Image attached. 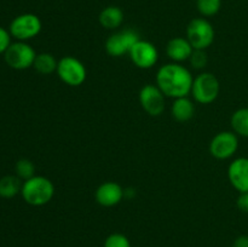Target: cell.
<instances>
[{
  "mask_svg": "<svg viewBox=\"0 0 248 247\" xmlns=\"http://www.w3.org/2000/svg\"><path fill=\"white\" fill-rule=\"evenodd\" d=\"M194 77L190 70L179 63H167L156 73V85L166 97L179 98L191 93Z\"/></svg>",
  "mask_w": 248,
  "mask_h": 247,
  "instance_id": "obj_1",
  "label": "cell"
},
{
  "mask_svg": "<svg viewBox=\"0 0 248 247\" xmlns=\"http://www.w3.org/2000/svg\"><path fill=\"white\" fill-rule=\"evenodd\" d=\"M22 196L28 205L44 206L52 200L55 185L44 176H34L22 184Z\"/></svg>",
  "mask_w": 248,
  "mask_h": 247,
  "instance_id": "obj_2",
  "label": "cell"
},
{
  "mask_svg": "<svg viewBox=\"0 0 248 247\" xmlns=\"http://www.w3.org/2000/svg\"><path fill=\"white\" fill-rule=\"evenodd\" d=\"M215 28L205 17H198L189 22L186 27V39L194 50H206L215 41Z\"/></svg>",
  "mask_w": 248,
  "mask_h": 247,
  "instance_id": "obj_3",
  "label": "cell"
},
{
  "mask_svg": "<svg viewBox=\"0 0 248 247\" xmlns=\"http://www.w3.org/2000/svg\"><path fill=\"white\" fill-rule=\"evenodd\" d=\"M220 92L219 80L215 74L203 72L194 77L191 94L193 98L200 104H210L217 99Z\"/></svg>",
  "mask_w": 248,
  "mask_h": 247,
  "instance_id": "obj_4",
  "label": "cell"
},
{
  "mask_svg": "<svg viewBox=\"0 0 248 247\" xmlns=\"http://www.w3.org/2000/svg\"><path fill=\"white\" fill-rule=\"evenodd\" d=\"M57 75L64 84L69 86H80L87 77V70L84 63L73 56H64L58 61Z\"/></svg>",
  "mask_w": 248,
  "mask_h": 247,
  "instance_id": "obj_5",
  "label": "cell"
},
{
  "mask_svg": "<svg viewBox=\"0 0 248 247\" xmlns=\"http://www.w3.org/2000/svg\"><path fill=\"white\" fill-rule=\"evenodd\" d=\"M36 53L29 44L24 41H17L11 44L4 53L5 62L14 69L23 70L33 67Z\"/></svg>",
  "mask_w": 248,
  "mask_h": 247,
  "instance_id": "obj_6",
  "label": "cell"
},
{
  "mask_svg": "<svg viewBox=\"0 0 248 247\" xmlns=\"http://www.w3.org/2000/svg\"><path fill=\"white\" fill-rule=\"evenodd\" d=\"M43 28L41 19L34 14H22L12 19L10 34L19 41H26L38 35Z\"/></svg>",
  "mask_w": 248,
  "mask_h": 247,
  "instance_id": "obj_7",
  "label": "cell"
},
{
  "mask_svg": "<svg viewBox=\"0 0 248 247\" xmlns=\"http://www.w3.org/2000/svg\"><path fill=\"white\" fill-rule=\"evenodd\" d=\"M239 149V136L234 131H222L212 138L210 153L218 160H227L234 156Z\"/></svg>",
  "mask_w": 248,
  "mask_h": 247,
  "instance_id": "obj_8",
  "label": "cell"
},
{
  "mask_svg": "<svg viewBox=\"0 0 248 247\" xmlns=\"http://www.w3.org/2000/svg\"><path fill=\"white\" fill-rule=\"evenodd\" d=\"M140 39L137 31H132V29L116 31L107 39L106 51L108 55L113 56V57H121L125 53H130L132 46Z\"/></svg>",
  "mask_w": 248,
  "mask_h": 247,
  "instance_id": "obj_9",
  "label": "cell"
},
{
  "mask_svg": "<svg viewBox=\"0 0 248 247\" xmlns=\"http://www.w3.org/2000/svg\"><path fill=\"white\" fill-rule=\"evenodd\" d=\"M165 94L157 85L148 84L140 89V103L147 114L152 116H160L165 110Z\"/></svg>",
  "mask_w": 248,
  "mask_h": 247,
  "instance_id": "obj_10",
  "label": "cell"
},
{
  "mask_svg": "<svg viewBox=\"0 0 248 247\" xmlns=\"http://www.w3.org/2000/svg\"><path fill=\"white\" fill-rule=\"evenodd\" d=\"M130 58L136 67L140 69H150L156 64L159 60V51L156 46L147 40H140L132 46L130 51Z\"/></svg>",
  "mask_w": 248,
  "mask_h": 247,
  "instance_id": "obj_11",
  "label": "cell"
},
{
  "mask_svg": "<svg viewBox=\"0 0 248 247\" xmlns=\"http://www.w3.org/2000/svg\"><path fill=\"white\" fill-rule=\"evenodd\" d=\"M228 178L240 194L248 191V157H237L230 162Z\"/></svg>",
  "mask_w": 248,
  "mask_h": 247,
  "instance_id": "obj_12",
  "label": "cell"
},
{
  "mask_svg": "<svg viewBox=\"0 0 248 247\" xmlns=\"http://www.w3.org/2000/svg\"><path fill=\"white\" fill-rule=\"evenodd\" d=\"M124 196H125V190L120 184L115 182H104L96 189L94 193L96 201L103 207L116 206L121 202Z\"/></svg>",
  "mask_w": 248,
  "mask_h": 247,
  "instance_id": "obj_13",
  "label": "cell"
},
{
  "mask_svg": "<svg viewBox=\"0 0 248 247\" xmlns=\"http://www.w3.org/2000/svg\"><path fill=\"white\" fill-rule=\"evenodd\" d=\"M194 47L186 38L177 36V38L171 39L166 45V53L170 60L173 61L174 63H181L184 61H189L191 53H193Z\"/></svg>",
  "mask_w": 248,
  "mask_h": 247,
  "instance_id": "obj_14",
  "label": "cell"
},
{
  "mask_svg": "<svg viewBox=\"0 0 248 247\" xmlns=\"http://www.w3.org/2000/svg\"><path fill=\"white\" fill-rule=\"evenodd\" d=\"M171 114L174 120L179 121V123H186L193 119L194 114H195L194 102L188 96L174 98L173 104L171 107Z\"/></svg>",
  "mask_w": 248,
  "mask_h": 247,
  "instance_id": "obj_15",
  "label": "cell"
},
{
  "mask_svg": "<svg viewBox=\"0 0 248 247\" xmlns=\"http://www.w3.org/2000/svg\"><path fill=\"white\" fill-rule=\"evenodd\" d=\"M124 17V11L119 6H107L101 11L98 19L103 28L114 31L123 24Z\"/></svg>",
  "mask_w": 248,
  "mask_h": 247,
  "instance_id": "obj_16",
  "label": "cell"
},
{
  "mask_svg": "<svg viewBox=\"0 0 248 247\" xmlns=\"http://www.w3.org/2000/svg\"><path fill=\"white\" fill-rule=\"evenodd\" d=\"M57 65L58 61L56 60V57L52 53L43 52L36 55L33 67L34 69L38 73H40V74L47 75L55 73L56 70H57Z\"/></svg>",
  "mask_w": 248,
  "mask_h": 247,
  "instance_id": "obj_17",
  "label": "cell"
},
{
  "mask_svg": "<svg viewBox=\"0 0 248 247\" xmlns=\"http://www.w3.org/2000/svg\"><path fill=\"white\" fill-rule=\"evenodd\" d=\"M230 123H232V131L237 136L248 138V107L235 110L230 119Z\"/></svg>",
  "mask_w": 248,
  "mask_h": 247,
  "instance_id": "obj_18",
  "label": "cell"
},
{
  "mask_svg": "<svg viewBox=\"0 0 248 247\" xmlns=\"http://www.w3.org/2000/svg\"><path fill=\"white\" fill-rule=\"evenodd\" d=\"M21 190V178L17 176H5L0 178V196L1 198H14Z\"/></svg>",
  "mask_w": 248,
  "mask_h": 247,
  "instance_id": "obj_19",
  "label": "cell"
},
{
  "mask_svg": "<svg viewBox=\"0 0 248 247\" xmlns=\"http://www.w3.org/2000/svg\"><path fill=\"white\" fill-rule=\"evenodd\" d=\"M196 7L201 16L212 17L222 9V0H196Z\"/></svg>",
  "mask_w": 248,
  "mask_h": 247,
  "instance_id": "obj_20",
  "label": "cell"
},
{
  "mask_svg": "<svg viewBox=\"0 0 248 247\" xmlns=\"http://www.w3.org/2000/svg\"><path fill=\"white\" fill-rule=\"evenodd\" d=\"M16 173L17 177L21 179H27L31 178V177L35 176V166H34L33 162L28 159H21L16 162Z\"/></svg>",
  "mask_w": 248,
  "mask_h": 247,
  "instance_id": "obj_21",
  "label": "cell"
},
{
  "mask_svg": "<svg viewBox=\"0 0 248 247\" xmlns=\"http://www.w3.org/2000/svg\"><path fill=\"white\" fill-rule=\"evenodd\" d=\"M103 247H132L127 236L120 232L110 234L104 241Z\"/></svg>",
  "mask_w": 248,
  "mask_h": 247,
  "instance_id": "obj_22",
  "label": "cell"
},
{
  "mask_svg": "<svg viewBox=\"0 0 248 247\" xmlns=\"http://www.w3.org/2000/svg\"><path fill=\"white\" fill-rule=\"evenodd\" d=\"M189 62L195 69L205 68L207 64V55H206L205 50H194L190 58H189Z\"/></svg>",
  "mask_w": 248,
  "mask_h": 247,
  "instance_id": "obj_23",
  "label": "cell"
},
{
  "mask_svg": "<svg viewBox=\"0 0 248 247\" xmlns=\"http://www.w3.org/2000/svg\"><path fill=\"white\" fill-rule=\"evenodd\" d=\"M11 45V34L0 27V53H5V51Z\"/></svg>",
  "mask_w": 248,
  "mask_h": 247,
  "instance_id": "obj_24",
  "label": "cell"
},
{
  "mask_svg": "<svg viewBox=\"0 0 248 247\" xmlns=\"http://www.w3.org/2000/svg\"><path fill=\"white\" fill-rule=\"evenodd\" d=\"M236 205L239 210H241L242 212L248 213V191L240 194V196L237 198Z\"/></svg>",
  "mask_w": 248,
  "mask_h": 247,
  "instance_id": "obj_25",
  "label": "cell"
},
{
  "mask_svg": "<svg viewBox=\"0 0 248 247\" xmlns=\"http://www.w3.org/2000/svg\"><path fill=\"white\" fill-rule=\"evenodd\" d=\"M232 247H248V235H240L236 237Z\"/></svg>",
  "mask_w": 248,
  "mask_h": 247,
  "instance_id": "obj_26",
  "label": "cell"
}]
</instances>
